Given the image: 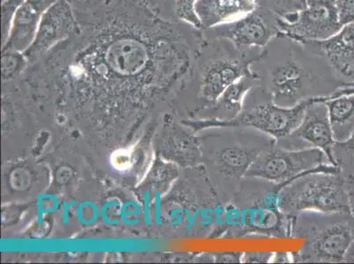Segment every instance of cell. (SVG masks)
<instances>
[{
    "mask_svg": "<svg viewBox=\"0 0 354 264\" xmlns=\"http://www.w3.org/2000/svg\"><path fill=\"white\" fill-rule=\"evenodd\" d=\"M279 16L274 12L257 8L238 20L202 30L207 39H226L238 47L265 48L281 33Z\"/></svg>",
    "mask_w": 354,
    "mask_h": 264,
    "instance_id": "10",
    "label": "cell"
},
{
    "mask_svg": "<svg viewBox=\"0 0 354 264\" xmlns=\"http://www.w3.org/2000/svg\"><path fill=\"white\" fill-rule=\"evenodd\" d=\"M263 51V48L238 47L226 39L204 37L181 91L191 101L193 113L197 115L210 108L228 86L250 75V66Z\"/></svg>",
    "mask_w": 354,
    "mask_h": 264,
    "instance_id": "4",
    "label": "cell"
},
{
    "mask_svg": "<svg viewBox=\"0 0 354 264\" xmlns=\"http://www.w3.org/2000/svg\"><path fill=\"white\" fill-rule=\"evenodd\" d=\"M324 55L337 75L354 83V22L324 41H310Z\"/></svg>",
    "mask_w": 354,
    "mask_h": 264,
    "instance_id": "15",
    "label": "cell"
},
{
    "mask_svg": "<svg viewBox=\"0 0 354 264\" xmlns=\"http://www.w3.org/2000/svg\"><path fill=\"white\" fill-rule=\"evenodd\" d=\"M326 98H315L306 109L304 118L292 133L276 140L277 146L288 150H304L317 148L326 154L335 165L333 147L335 140L329 112L325 101Z\"/></svg>",
    "mask_w": 354,
    "mask_h": 264,
    "instance_id": "11",
    "label": "cell"
},
{
    "mask_svg": "<svg viewBox=\"0 0 354 264\" xmlns=\"http://www.w3.org/2000/svg\"><path fill=\"white\" fill-rule=\"evenodd\" d=\"M274 253L272 252H246L243 253L241 263H272Z\"/></svg>",
    "mask_w": 354,
    "mask_h": 264,
    "instance_id": "26",
    "label": "cell"
},
{
    "mask_svg": "<svg viewBox=\"0 0 354 264\" xmlns=\"http://www.w3.org/2000/svg\"><path fill=\"white\" fill-rule=\"evenodd\" d=\"M73 9L77 22L82 23L108 8L112 0H64Z\"/></svg>",
    "mask_w": 354,
    "mask_h": 264,
    "instance_id": "19",
    "label": "cell"
},
{
    "mask_svg": "<svg viewBox=\"0 0 354 264\" xmlns=\"http://www.w3.org/2000/svg\"><path fill=\"white\" fill-rule=\"evenodd\" d=\"M256 8V0H198L195 4L201 30L238 20Z\"/></svg>",
    "mask_w": 354,
    "mask_h": 264,
    "instance_id": "16",
    "label": "cell"
},
{
    "mask_svg": "<svg viewBox=\"0 0 354 264\" xmlns=\"http://www.w3.org/2000/svg\"><path fill=\"white\" fill-rule=\"evenodd\" d=\"M337 0H306L301 11L279 17L281 33L299 41H324L339 32Z\"/></svg>",
    "mask_w": 354,
    "mask_h": 264,
    "instance_id": "9",
    "label": "cell"
},
{
    "mask_svg": "<svg viewBox=\"0 0 354 264\" xmlns=\"http://www.w3.org/2000/svg\"><path fill=\"white\" fill-rule=\"evenodd\" d=\"M283 185L246 176L225 205L222 239L291 238L292 218L281 208Z\"/></svg>",
    "mask_w": 354,
    "mask_h": 264,
    "instance_id": "3",
    "label": "cell"
},
{
    "mask_svg": "<svg viewBox=\"0 0 354 264\" xmlns=\"http://www.w3.org/2000/svg\"><path fill=\"white\" fill-rule=\"evenodd\" d=\"M214 263H241L243 253L220 252L212 253Z\"/></svg>",
    "mask_w": 354,
    "mask_h": 264,
    "instance_id": "27",
    "label": "cell"
},
{
    "mask_svg": "<svg viewBox=\"0 0 354 264\" xmlns=\"http://www.w3.org/2000/svg\"><path fill=\"white\" fill-rule=\"evenodd\" d=\"M291 238L305 240L300 250L291 253L292 263H344L354 241V216L351 211H302L292 218Z\"/></svg>",
    "mask_w": 354,
    "mask_h": 264,
    "instance_id": "5",
    "label": "cell"
},
{
    "mask_svg": "<svg viewBox=\"0 0 354 264\" xmlns=\"http://www.w3.org/2000/svg\"><path fill=\"white\" fill-rule=\"evenodd\" d=\"M341 24L343 26L354 22V0H337Z\"/></svg>",
    "mask_w": 354,
    "mask_h": 264,
    "instance_id": "25",
    "label": "cell"
},
{
    "mask_svg": "<svg viewBox=\"0 0 354 264\" xmlns=\"http://www.w3.org/2000/svg\"><path fill=\"white\" fill-rule=\"evenodd\" d=\"M79 30L71 6L64 0L55 2L41 18L33 43L24 51L28 64H33L56 45L68 39Z\"/></svg>",
    "mask_w": 354,
    "mask_h": 264,
    "instance_id": "12",
    "label": "cell"
},
{
    "mask_svg": "<svg viewBox=\"0 0 354 264\" xmlns=\"http://www.w3.org/2000/svg\"><path fill=\"white\" fill-rule=\"evenodd\" d=\"M346 180L339 169L304 173L282 187L281 210L291 218L306 211H350Z\"/></svg>",
    "mask_w": 354,
    "mask_h": 264,
    "instance_id": "6",
    "label": "cell"
},
{
    "mask_svg": "<svg viewBox=\"0 0 354 264\" xmlns=\"http://www.w3.org/2000/svg\"><path fill=\"white\" fill-rule=\"evenodd\" d=\"M250 73L281 107L292 108L315 98L331 97L354 86L340 78L310 41L279 33L263 48Z\"/></svg>",
    "mask_w": 354,
    "mask_h": 264,
    "instance_id": "1",
    "label": "cell"
},
{
    "mask_svg": "<svg viewBox=\"0 0 354 264\" xmlns=\"http://www.w3.org/2000/svg\"><path fill=\"white\" fill-rule=\"evenodd\" d=\"M57 0H25L18 9L11 26L8 40L2 50L24 53L33 41L45 12Z\"/></svg>",
    "mask_w": 354,
    "mask_h": 264,
    "instance_id": "14",
    "label": "cell"
},
{
    "mask_svg": "<svg viewBox=\"0 0 354 264\" xmlns=\"http://www.w3.org/2000/svg\"><path fill=\"white\" fill-rule=\"evenodd\" d=\"M339 169L333 165L326 154L317 148L288 150L276 143L260 154L247 176L285 185L304 173Z\"/></svg>",
    "mask_w": 354,
    "mask_h": 264,
    "instance_id": "8",
    "label": "cell"
},
{
    "mask_svg": "<svg viewBox=\"0 0 354 264\" xmlns=\"http://www.w3.org/2000/svg\"><path fill=\"white\" fill-rule=\"evenodd\" d=\"M333 158L344 176H354V131L347 140L335 143Z\"/></svg>",
    "mask_w": 354,
    "mask_h": 264,
    "instance_id": "18",
    "label": "cell"
},
{
    "mask_svg": "<svg viewBox=\"0 0 354 264\" xmlns=\"http://www.w3.org/2000/svg\"><path fill=\"white\" fill-rule=\"evenodd\" d=\"M335 140H347L354 131V86L340 90L325 101Z\"/></svg>",
    "mask_w": 354,
    "mask_h": 264,
    "instance_id": "17",
    "label": "cell"
},
{
    "mask_svg": "<svg viewBox=\"0 0 354 264\" xmlns=\"http://www.w3.org/2000/svg\"><path fill=\"white\" fill-rule=\"evenodd\" d=\"M25 0H2V45L8 40L16 12L18 11V9L21 8Z\"/></svg>",
    "mask_w": 354,
    "mask_h": 264,
    "instance_id": "22",
    "label": "cell"
},
{
    "mask_svg": "<svg viewBox=\"0 0 354 264\" xmlns=\"http://www.w3.org/2000/svg\"><path fill=\"white\" fill-rule=\"evenodd\" d=\"M257 8L274 12L279 17L301 11L306 0H256Z\"/></svg>",
    "mask_w": 354,
    "mask_h": 264,
    "instance_id": "20",
    "label": "cell"
},
{
    "mask_svg": "<svg viewBox=\"0 0 354 264\" xmlns=\"http://www.w3.org/2000/svg\"><path fill=\"white\" fill-rule=\"evenodd\" d=\"M314 99L292 108L277 105L272 96L257 84L248 92L243 109L237 117L220 126H244L256 129L276 140L288 136L301 124L306 109Z\"/></svg>",
    "mask_w": 354,
    "mask_h": 264,
    "instance_id": "7",
    "label": "cell"
},
{
    "mask_svg": "<svg viewBox=\"0 0 354 264\" xmlns=\"http://www.w3.org/2000/svg\"><path fill=\"white\" fill-rule=\"evenodd\" d=\"M257 84L259 82L252 74L241 77L228 86L210 108L195 115L198 119L193 122V127L197 131L218 127L237 117L243 109L248 92Z\"/></svg>",
    "mask_w": 354,
    "mask_h": 264,
    "instance_id": "13",
    "label": "cell"
},
{
    "mask_svg": "<svg viewBox=\"0 0 354 264\" xmlns=\"http://www.w3.org/2000/svg\"><path fill=\"white\" fill-rule=\"evenodd\" d=\"M198 138L203 167L224 205L233 199L260 154L276 143L265 132L244 126L204 129Z\"/></svg>",
    "mask_w": 354,
    "mask_h": 264,
    "instance_id": "2",
    "label": "cell"
},
{
    "mask_svg": "<svg viewBox=\"0 0 354 264\" xmlns=\"http://www.w3.org/2000/svg\"><path fill=\"white\" fill-rule=\"evenodd\" d=\"M198 0H176L175 15L177 20L201 28L197 15L195 12V4Z\"/></svg>",
    "mask_w": 354,
    "mask_h": 264,
    "instance_id": "23",
    "label": "cell"
},
{
    "mask_svg": "<svg viewBox=\"0 0 354 264\" xmlns=\"http://www.w3.org/2000/svg\"><path fill=\"white\" fill-rule=\"evenodd\" d=\"M272 263H292L291 254L286 252L274 253V257H273Z\"/></svg>",
    "mask_w": 354,
    "mask_h": 264,
    "instance_id": "29",
    "label": "cell"
},
{
    "mask_svg": "<svg viewBox=\"0 0 354 264\" xmlns=\"http://www.w3.org/2000/svg\"><path fill=\"white\" fill-rule=\"evenodd\" d=\"M344 263H354V241L344 256Z\"/></svg>",
    "mask_w": 354,
    "mask_h": 264,
    "instance_id": "30",
    "label": "cell"
},
{
    "mask_svg": "<svg viewBox=\"0 0 354 264\" xmlns=\"http://www.w3.org/2000/svg\"><path fill=\"white\" fill-rule=\"evenodd\" d=\"M347 195H348L351 214L354 216V176H346Z\"/></svg>",
    "mask_w": 354,
    "mask_h": 264,
    "instance_id": "28",
    "label": "cell"
},
{
    "mask_svg": "<svg viewBox=\"0 0 354 264\" xmlns=\"http://www.w3.org/2000/svg\"><path fill=\"white\" fill-rule=\"evenodd\" d=\"M157 15L169 21L177 20L175 15L176 0H144Z\"/></svg>",
    "mask_w": 354,
    "mask_h": 264,
    "instance_id": "24",
    "label": "cell"
},
{
    "mask_svg": "<svg viewBox=\"0 0 354 264\" xmlns=\"http://www.w3.org/2000/svg\"><path fill=\"white\" fill-rule=\"evenodd\" d=\"M2 70L5 78H9L21 72L28 61L24 53L17 50H2Z\"/></svg>",
    "mask_w": 354,
    "mask_h": 264,
    "instance_id": "21",
    "label": "cell"
}]
</instances>
